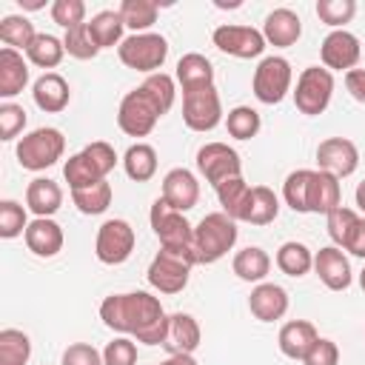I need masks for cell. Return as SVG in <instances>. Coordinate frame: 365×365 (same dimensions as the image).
Returning <instances> with one entry per match:
<instances>
[{
  "label": "cell",
  "mask_w": 365,
  "mask_h": 365,
  "mask_svg": "<svg viewBox=\"0 0 365 365\" xmlns=\"http://www.w3.org/2000/svg\"><path fill=\"white\" fill-rule=\"evenodd\" d=\"M100 319L106 328L134 336L143 345H160L168 334V314L163 302L148 291H128V294H108L100 302Z\"/></svg>",
  "instance_id": "6da1fadb"
},
{
  "label": "cell",
  "mask_w": 365,
  "mask_h": 365,
  "mask_svg": "<svg viewBox=\"0 0 365 365\" xmlns=\"http://www.w3.org/2000/svg\"><path fill=\"white\" fill-rule=\"evenodd\" d=\"M177 97L174 77L165 71L148 74L137 88H131L117 108V125L128 137H148L163 114L171 111Z\"/></svg>",
  "instance_id": "7a4b0ae2"
},
{
  "label": "cell",
  "mask_w": 365,
  "mask_h": 365,
  "mask_svg": "<svg viewBox=\"0 0 365 365\" xmlns=\"http://www.w3.org/2000/svg\"><path fill=\"white\" fill-rule=\"evenodd\" d=\"M148 220H151V228H154V234L160 240V248L182 257L188 265H200L197 262V251H194V225L185 220L182 211L171 208L163 197H157L151 202Z\"/></svg>",
  "instance_id": "3957f363"
},
{
  "label": "cell",
  "mask_w": 365,
  "mask_h": 365,
  "mask_svg": "<svg viewBox=\"0 0 365 365\" xmlns=\"http://www.w3.org/2000/svg\"><path fill=\"white\" fill-rule=\"evenodd\" d=\"M117 165V151L114 145H108L106 140H94L88 143L83 151L71 154L63 165V177L68 182L71 191L77 188H88L94 182H103Z\"/></svg>",
  "instance_id": "277c9868"
},
{
  "label": "cell",
  "mask_w": 365,
  "mask_h": 365,
  "mask_svg": "<svg viewBox=\"0 0 365 365\" xmlns=\"http://www.w3.org/2000/svg\"><path fill=\"white\" fill-rule=\"evenodd\" d=\"M240 228L237 220H231L222 211L205 214L197 225H194V251H197V262L200 265H214L220 262L234 245H237Z\"/></svg>",
  "instance_id": "5b68a950"
},
{
  "label": "cell",
  "mask_w": 365,
  "mask_h": 365,
  "mask_svg": "<svg viewBox=\"0 0 365 365\" xmlns=\"http://www.w3.org/2000/svg\"><path fill=\"white\" fill-rule=\"evenodd\" d=\"M63 151H66V137L54 125H43V128H34V131L23 134L17 148H14L17 163L26 171H46V168H51L63 157Z\"/></svg>",
  "instance_id": "8992f818"
},
{
  "label": "cell",
  "mask_w": 365,
  "mask_h": 365,
  "mask_svg": "<svg viewBox=\"0 0 365 365\" xmlns=\"http://www.w3.org/2000/svg\"><path fill=\"white\" fill-rule=\"evenodd\" d=\"M117 57L125 68L143 71L148 77V74H157L163 68V63L168 57V40L157 31L131 34L117 46Z\"/></svg>",
  "instance_id": "52a82bcc"
},
{
  "label": "cell",
  "mask_w": 365,
  "mask_h": 365,
  "mask_svg": "<svg viewBox=\"0 0 365 365\" xmlns=\"http://www.w3.org/2000/svg\"><path fill=\"white\" fill-rule=\"evenodd\" d=\"M334 97V74L325 66H308L299 71L297 77V88H294V106L299 108V114L317 117L331 106Z\"/></svg>",
  "instance_id": "ba28073f"
},
{
  "label": "cell",
  "mask_w": 365,
  "mask_h": 365,
  "mask_svg": "<svg viewBox=\"0 0 365 365\" xmlns=\"http://www.w3.org/2000/svg\"><path fill=\"white\" fill-rule=\"evenodd\" d=\"M291 80H294V71H291V63L279 54H271V57H262L259 66L254 68V80H251V88H254V97L265 106H277L285 100V94L291 91Z\"/></svg>",
  "instance_id": "9c48e42d"
},
{
  "label": "cell",
  "mask_w": 365,
  "mask_h": 365,
  "mask_svg": "<svg viewBox=\"0 0 365 365\" xmlns=\"http://www.w3.org/2000/svg\"><path fill=\"white\" fill-rule=\"evenodd\" d=\"M182 123L191 131H214L222 123V100L217 86H200L182 91Z\"/></svg>",
  "instance_id": "30bf717a"
},
{
  "label": "cell",
  "mask_w": 365,
  "mask_h": 365,
  "mask_svg": "<svg viewBox=\"0 0 365 365\" xmlns=\"http://www.w3.org/2000/svg\"><path fill=\"white\" fill-rule=\"evenodd\" d=\"M134 228L131 222L114 217V220H106L100 228H97V240H94V254L103 265H123L131 251H134Z\"/></svg>",
  "instance_id": "8fae6325"
},
{
  "label": "cell",
  "mask_w": 365,
  "mask_h": 365,
  "mask_svg": "<svg viewBox=\"0 0 365 365\" xmlns=\"http://www.w3.org/2000/svg\"><path fill=\"white\" fill-rule=\"evenodd\" d=\"M197 171L208 185H222L231 177H242V160L228 143H205L197 151Z\"/></svg>",
  "instance_id": "7c38bea8"
},
{
  "label": "cell",
  "mask_w": 365,
  "mask_h": 365,
  "mask_svg": "<svg viewBox=\"0 0 365 365\" xmlns=\"http://www.w3.org/2000/svg\"><path fill=\"white\" fill-rule=\"evenodd\" d=\"M214 46L222 51V54H231L237 60H254L265 51V37L259 29H251V26H237V23H222L214 29L211 34Z\"/></svg>",
  "instance_id": "4fadbf2b"
},
{
  "label": "cell",
  "mask_w": 365,
  "mask_h": 365,
  "mask_svg": "<svg viewBox=\"0 0 365 365\" xmlns=\"http://www.w3.org/2000/svg\"><path fill=\"white\" fill-rule=\"evenodd\" d=\"M191 268H194V265H188L182 257H177V254L160 248L157 257L151 259L145 277H148V285H151L154 291H160V294H180V291L188 285Z\"/></svg>",
  "instance_id": "5bb4252c"
},
{
  "label": "cell",
  "mask_w": 365,
  "mask_h": 365,
  "mask_svg": "<svg viewBox=\"0 0 365 365\" xmlns=\"http://www.w3.org/2000/svg\"><path fill=\"white\" fill-rule=\"evenodd\" d=\"M319 57L328 71H351V68H356V63L362 57L359 37L351 34L348 29H334L325 34V40L319 46Z\"/></svg>",
  "instance_id": "9a60e30c"
},
{
  "label": "cell",
  "mask_w": 365,
  "mask_h": 365,
  "mask_svg": "<svg viewBox=\"0 0 365 365\" xmlns=\"http://www.w3.org/2000/svg\"><path fill=\"white\" fill-rule=\"evenodd\" d=\"M317 165L319 171H328L336 180L351 177L359 168V148L348 137H328L317 145Z\"/></svg>",
  "instance_id": "2e32d148"
},
{
  "label": "cell",
  "mask_w": 365,
  "mask_h": 365,
  "mask_svg": "<svg viewBox=\"0 0 365 365\" xmlns=\"http://www.w3.org/2000/svg\"><path fill=\"white\" fill-rule=\"evenodd\" d=\"M314 271L319 277V282L328 288V291H345L351 288L354 282V271H351V262L345 257L342 248L336 245H325L314 254Z\"/></svg>",
  "instance_id": "e0dca14e"
},
{
  "label": "cell",
  "mask_w": 365,
  "mask_h": 365,
  "mask_svg": "<svg viewBox=\"0 0 365 365\" xmlns=\"http://www.w3.org/2000/svg\"><path fill=\"white\" fill-rule=\"evenodd\" d=\"M171 208L177 211H191L200 202V180L188 168H171L163 177V194H160Z\"/></svg>",
  "instance_id": "ac0fdd59"
},
{
  "label": "cell",
  "mask_w": 365,
  "mask_h": 365,
  "mask_svg": "<svg viewBox=\"0 0 365 365\" xmlns=\"http://www.w3.org/2000/svg\"><path fill=\"white\" fill-rule=\"evenodd\" d=\"M31 97H34V106L46 114H60L68 100H71V86L63 74L57 71H43L34 86H31Z\"/></svg>",
  "instance_id": "d6986e66"
},
{
  "label": "cell",
  "mask_w": 365,
  "mask_h": 365,
  "mask_svg": "<svg viewBox=\"0 0 365 365\" xmlns=\"http://www.w3.org/2000/svg\"><path fill=\"white\" fill-rule=\"evenodd\" d=\"M248 311L259 322H277L288 314V291L277 282H259V285L251 288Z\"/></svg>",
  "instance_id": "ffe728a7"
},
{
  "label": "cell",
  "mask_w": 365,
  "mask_h": 365,
  "mask_svg": "<svg viewBox=\"0 0 365 365\" xmlns=\"http://www.w3.org/2000/svg\"><path fill=\"white\" fill-rule=\"evenodd\" d=\"M23 240H26V248H29L34 257H46V259H48V257H57V254L63 251V242H66L63 228H60L51 217H34V220L29 222Z\"/></svg>",
  "instance_id": "44dd1931"
},
{
  "label": "cell",
  "mask_w": 365,
  "mask_h": 365,
  "mask_svg": "<svg viewBox=\"0 0 365 365\" xmlns=\"http://www.w3.org/2000/svg\"><path fill=\"white\" fill-rule=\"evenodd\" d=\"M262 37L268 46H277V48H288L294 46L299 37H302V20L297 11L291 9H274L265 14V23H262Z\"/></svg>",
  "instance_id": "7402d4cb"
},
{
  "label": "cell",
  "mask_w": 365,
  "mask_h": 365,
  "mask_svg": "<svg viewBox=\"0 0 365 365\" xmlns=\"http://www.w3.org/2000/svg\"><path fill=\"white\" fill-rule=\"evenodd\" d=\"M308 214H331L334 208L342 205V185L334 174L328 171H311V180H308Z\"/></svg>",
  "instance_id": "603a6c76"
},
{
  "label": "cell",
  "mask_w": 365,
  "mask_h": 365,
  "mask_svg": "<svg viewBox=\"0 0 365 365\" xmlns=\"http://www.w3.org/2000/svg\"><path fill=\"white\" fill-rule=\"evenodd\" d=\"M200 339H202V331L191 314H182V311L168 314V334L163 342L168 356L171 354H194L200 348Z\"/></svg>",
  "instance_id": "cb8c5ba5"
},
{
  "label": "cell",
  "mask_w": 365,
  "mask_h": 365,
  "mask_svg": "<svg viewBox=\"0 0 365 365\" xmlns=\"http://www.w3.org/2000/svg\"><path fill=\"white\" fill-rule=\"evenodd\" d=\"M29 86V63L23 51L3 46L0 48V97L9 103Z\"/></svg>",
  "instance_id": "d4e9b609"
},
{
  "label": "cell",
  "mask_w": 365,
  "mask_h": 365,
  "mask_svg": "<svg viewBox=\"0 0 365 365\" xmlns=\"http://www.w3.org/2000/svg\"><path fill=\"white\" fill-rule=\"evenodd\" d=\"M317 339H319V334H317L314 322H308V319H288V322L279 328V336H277L279 351H282L288 359H299V362H302V356L314 348Z\"/></svg>",
  "instance_id": "484cf974"
},
{
  "label": "cell",
  "mask_w": 365,
  "mask_h": 365,
  "mask_svg": "<svg viewBox=\"0 0 365 365\" xmlns=\"http://www.w3.org/2000/svg\"><path fill=\"white\" fill-rule=\"evenodd\" d=\"M63 205V188L48 177H34L26 185V208L34 217H54Z\"/></svg>",
  "instance_id": "4316f807"
},
{
  "label": "cell",
  "mask_w": 365,
  "mask_h": 365,
  "mask_svg": "<svg viewBox=\"0 0 365 365\" xmlns=\"http://www.w3.org/2000/svg\"><path fill=\"white\" fill-rule=\"evenodd\" d=\"M177 83L182 86V91L188 88H200V86H214V66L205 54L200 51H188L177 60V71H174Z\"/></svg>",
  "instance_id": "83f0119b"
},
{
  "label": "cell",
  "mask_w": 365,
  "mask_h": 365,
  "mask_svg": "<svg viewBox=\"0 0 365 365\" xmlns=\"http://www.w3.org/2000/svg\"><path fill=\"white\" fill-rule=\"evenodd\" d=\"M231 268H234V274H237L242 282L259 285V282H265V277H268V271H271V257H268L259 245H248V248H242V251L234 254Z\"/></svg>",
  "instance_id": "f1b7e54d"
},
{
  "label": "cell",
  "mask_w": 365,
  "mask_h": 365,
  "mask_svg": "<svg viewBox=\"0 0 365 365\" xmlns=\"http://www.w3.org/2000/svg\"><path fill=\"white\" fill-rule=\"evenodd\" d=\"M217 200L222 205V214H228L237 222H245V211H248V200H251V185L242 177H231L222 185L214 188Z\"/></svg>",
  "instance_id": "f546056e"
},
{
  "label": "cell",
  "mask_w": 365,
  "mask_h": 365,
  "mask_svg": "<svg viewBox=\"0 0 365 365\" xmlns=\"http://www.w3.org/2000/svg\"><path fill=\"white\" fill-rule=\"evenodd\" d=\"M123 168L128 174V180L134 182H148L157 174V151L148 143H134L125 148L123 154Z\"/></svg>",
  "instance_id": "4dcf8cb0"
},
{
  "label": "cell",
  "mask_w": 365,
  "mask_h": 365,
  "mask_svg": "<svg viewBox=\"0 0 365 365\" xmlns=\"http://www.w3.org/2000/svg\"><path fill=\"white\" fill-rule=\"evenodd\" d=\"M277 268L282 271V274H288V277H294V279H299V277H305L311 268H314V254H311V248L305 245V242H297V240H288V242H282L279 248H277Z\"/></svg>",
  "instance_id": "1f68e13d"
},
{
  "label": "cell",
  "mask_w": 365,
  "mask_h": 365,
  "mask_svg": "<svg viewBox=\"0 0 365 365\" xmlns=\"http://www.w3.org/2000/svg\"><path fill=\"white\" fill-rule=\"evenodd\" d=\"M123 29H125V23H123L120 11H114V9L97 11V14L88 20V31H91V37H94V43H97L100 48L120 46V43L125 40V37H123Z\"/></svg>",
  "instance_id": "d6a6232c"
},
{
  "label": "cell",
  "mask_w": 365,
  "mask_h": 365,
  "mask_svg": "<svg viewBox=\"0 0 365 365\" xmlns=\"http://www.w3.org/2000/svg\"><path fill=\"white\" fill-rule=\"evenodd\" d=\"M26 57H29V63L31 66H37V68H57L60 63H63V57H66V46H63V40L60 37H54V34H37L34 40H31V46L26 48Z\"/></svg>",
  "instance_id": "836d02e7"
},
{
  "label": "cell",
  "mask_w": 365,
  "mask_h": 365,
  "mask_svg": "<svg viewBox=\"0 0 365 365\" xmlns=\"http://www.w3.org/2000/svg\"><path fill=\"white\" fill-rule=\"evenodd\" d=\"M277 217H279V197L268 185H254L251 200H248V211H245V222L271 225Z\"/></svg>",
  "instance_id": "e575fe53"
},
{
  "label": "cell",
  "mask_w": 365,
  "mask_h": 365,
  "mask_svg": "<svg viewBox=\"0 0 365 365\" xmlns=\"http://www.w3.org/2000/svg\"><path fill=\"white\" fill-rule=\"evenodd\" d=\"M111 197H114V191H111V182H108V180L94 182V185H88V188L71 191V202H74L77 211L86 214V217H97V214L108 211Z\"/></svg>",
  "instance_id": "d590c367"
},
{
  "label": "cell",
  "mask_w": 365,
  "mask_h": 365,
  "mask_svg": "<svg viewBox=\"0 0 365 365\" xmlns=\"http://www.w3.org/2000/svg\"><path fill=\"white\" fill-rule=\"evenodd\" d=\"M117 11H120L125 29H131L134 34H143V31H148L157 23L160 6L154 0H123Z\"/></svg>",
  "instance_id": "8d00e7d4"
},
{
  "label": "cell",
  "mask_w": 365,
  "mask_h": 365,
  "mask_svg": "<svg viewBox=\"0 0 365 365\" xmlns=\"http://www.w3.org/2000/svg\"><path fill=\"white\" fill-rule=\"evenodd\" d=\"M31 356V339L20 328L0 331V365H26Z\"/></svg>",
  "instance_id": "74e56055"
},
{
  "label": "cell",
  "mask_w": 365,
  "mask_h": 365,
  "mask_svg": "<svg viewBox=\"0 0 365 365\" xmlns=\"http://www.w3.org/2000/svg\"><path fill=\"white\" fill-rule=\"evenodd\" d=\"M37 37L34 31V23L26 20L23 14H6L0 20V40L9 46V48H17V51H26L31 46V40Z\"/></svg>",
  "instance_id": "f35d334b"
},
{
  "label": "cell",
  "mask_w": 365,
  "mask_h": 365,
  "mask_svg": "<svg viewBox=\"0 0 365 365\" xmlns=\"http://www.w3.org/2000/svg\"><path fill=\"white\" fill-rule=\"evenodd\" d=\"M225 128L234 140H251L259 134L262 128V120H259V111L251 108V106H234L228 114H225Z\"/></svg>",
  "instance_id": "ab89813d"
},
{
  "label": "cell",
  "mask_w": 365,
  "mask_h": 365,
  "mask_svg": "<svg viewBox=\"0 0 365 365\" xmlns=\"http://www.w3.org/2000/svg\"><path fill=\"white\" fill-rule=\"evenodd\" d=\"M311 171H314V168H297V171H291V174L285 177V182H282V200H285V205H288L291 211H297V214H308L305 200H308V180H311Z\"/></svg>",
  "instance_id": "60d3db41"
},
{
  "label": "cell",
  "mask_w": 365,
  "mask_h": 365,
  "mask_svg": "<svg viewBox=\"0 0 365 365\" xmlns=\"http://www.w3.org/2000/svg\"><path fill=\"white\" fill-rule=\"evenodd\" d=\"M63 46H66V54L74 57V60H94L100 54V46L94 43L91 31H88V23L68 29L66 37H63Z\"/></svg>",
  "instance_id": "b9f144b4"
},
{
  "label": "cell",
  "mask_w": 365,
  "mask_h": 365,
  "mask_svg": "<svg viewBox=\"0 0 365 365\" xmlns=\"http://www.w3.org/2000/svg\"><path fill=\"white\" fill-rule=\"evenodd\" d=\"M26 228H29L26 205H20L17 200H3L0 202V237L14 240V237L26 234Z\"/></svg>",
  "instance_id": "7bdbcfd3"
},
{
  "label": "cell",
  "mask_w": 365,
  "mask_h": 365,
  "mask_svg": "<svg viewBox=\"0 0 365 365\" xmlns=\"http://www.w3.org/2000/svg\"><path fill=\"white\" fill-rule=\"evenodd\" d=\"M356 14V0H317V17L331 29H345Z\"/></svg>",
  "instance_id": "ee69618b"
},
{
  "label": "cell",
  "mask_w": 365,
  "mask_h": 365,
  "mask_svg": "<svg viewBox=\"0 0 365 365\" xmlns=\"http://www.w3.org/2000/svg\"><path fill=\"white\" fill-rule=\"evenodd\" d=\"M356 220H359V214H356L354 208H345V205H339V208H334L331 214H325L328 237H331V242H334L336 248H345V242H348V237H351Z\"/></svg>",
  "instance_id": "f6af8a7d"
},
{
  "label": "cell",
  "mask_w": 365,
  "mask_h": 365,
  "mask_svg": "<svg viewBox=\"0 0 365 365\" xmlns=\"http://www.w3.org/2000/svg\"><path fill=\"white\" fill-rule=\"evenodd\" d=\"M51 20L63 26L66 31L86 23V3L83 0H54L51 3Z\"/></svg>",
  "instance_id": "bcb514c9"
},
{
  "label": "cell",
  "mask_w": 365,
  "mask_h": 365,
  "mask_svg": "<svg viewBox=\"0 0 365 365\" xmlns=\"http://www.w3.org/2000/svg\"><path fill=\"white\" fill-rule=\"evenodd\" d=\"M103 365H137V345L131 336H114L103 348Z\"/></svg>",
  "instance_id": "7dc6e473"
},
{
  "label": "cell",
  "mask_w": 365,
  "mask_h": 365,
  "mask_svg": "<svg viewBox=\"0 0 365 365\" xmlns=\"http://www.w3.org/2000/svg\"><path fill=\"white\" fill-rule=\"evenodd\" d=\"M26 128V108L17 103H3L0 106V140H14Z\"/></svg>",
  "instance_id": "c3c4849f"
},
{
  "label": "cell",
  "mask_w": 365,
  "mask_h": 365,
  "mask_svg": "<svg viewBox=\"0 0 365 365\" xmlns=\"http://www.w3.org/2000/svg\"><path fill=\"white\" fill-rule=\"evenodd\" d=\"M60 365H103V351H97L88 342H71L63 351Z\"/></svg>",
  "instance_id": "681fc988"
},
{
  "label": "cell",
  "mask_w": 365,
  "mask_h": 365,
  "mask_svg": "<svg viewBox=\"0 0 365 365\" xmlns=\"http://www.w3.org/2000/svg\"><path fill=\"white\" fill-rule=\"evenodd\" d=\"M302 365H339V348H336V342L319 336L314 342V348L302 356Z\"/></svg>",
  "instance_id": "f907efd6"
},
{
  "label": "cell",
  "mask_w": 365,
  "mask_h": 365,
  "mask_svg": "<svg viewBox=\"0 0 365 365\" xmlns=\"http://www.w3.org/2000/svg\"><path fill=\"white\" fill-rule=\"evenodd\" d=\"M345 88H348V94H351L356 103L365 106V68H351V71H345Z\"/></svg>",
  "instance_id": "816d5d0a"
},
{
  "label": "cell",
  "mask_w": 365,
  "mask_h": 365,
  "mask_svg": "<svg viewBox=\"0 0 365 365\" xmlns=\"http://www.w3.org/2000/svg\"><path fill=\"white\" fill-rule=\"evenodd\" d=\"M342 251H348V254L365 259V217L356 220V225H354V231H351V237H348V242H345Z\"/></svg>",
  "instance_id": "f5cc1de1"
},
{
  "label": "cell",
  "mask_w": 365,
  "mask_h": 365,
  "mask_svg": "<svg viewBox=\"0 0 365 365\" xmlns=\"http://www.w3.org/2000/svg\"><path fill=\"white\" fill-rule=\"evenodd\" d=\"M160 365H200L197 359H194V354H171L165 362H160Z\"/></svg>",
  "instance_id": "db71d44e"
},
{
  "label": "cell",
  "mask_w": 365,
  "mask_h": 365,
  "mask_svg": "<svg viewBox=\"0 0 365 365\" xmlns=\"http://www.w3.org/2000/svg\"><path fill=\"white\" fill-rule=\"evenodd\" d=\"M354 200H356V208H359V211H365V180L356 185V191H354Z\"/></svg>",
  "instance_id": "11a10c76"
},
{
  "label": "cell",
  "mask_w": 365,
  "mask_h": 365,
  "mask_svg": "<svg viewBox=\"0 0 365 365\" xmlns=\"http://www.w3.org/2000/svg\"><path fill=\"white\" fill-rule=\"evenodd\" d=\"M17 3H20V9H29V11H37V9L46 6L43 0H17Z\"/></svg>",
  "instance_id": "9f6ffc18"
},
{
  "label": "cell",
  "mask_w": 365,
  "mask_h": 365,
  "mask_svg": "<svg viewBox=\"0 0 365 365\" xmlns=\"http://www.w3.org/2000/svg\"><path fill=\"white\" fill-rule=\"evenodd\" d=\"M359 285H362V291H365V268L359 271Z\"/></svg>",
  "instance_id": "6f0895ef"
}]
</instances>
